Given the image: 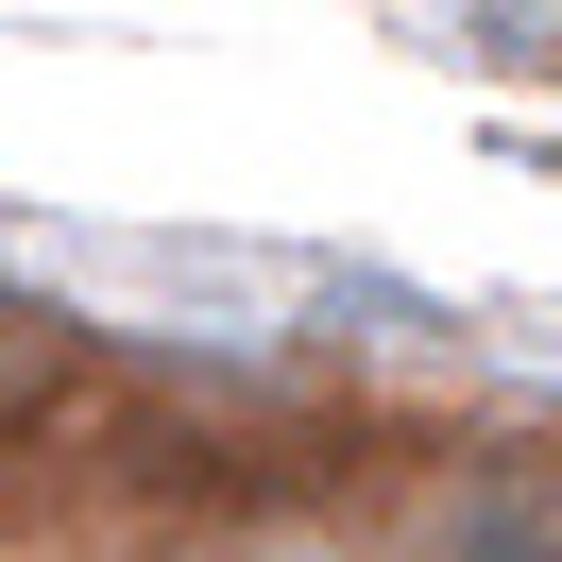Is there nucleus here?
I'll use <instances>...</instances> for the list:
<instances>
[{
    "label": "nucleus",
    "mask_w": 562,
    "mask_h": 562,
    "mask_svg": "<svg viewBox=\"0 0 562 562\" xmlns=\"http://www.w3.org/2000/svg\"><path fill=\"white\" fill-rule=\"evenodd\" d=\"M120 392H137V375H120L69 307H18V290H0V460H18V477L86 494V460H103Z\"/></svg>",
    "instance_id": "1"
}]
</instances>
